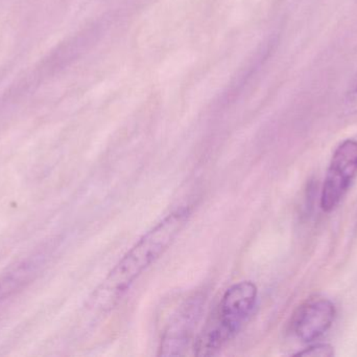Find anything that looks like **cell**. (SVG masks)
<instances>
[{
    "mask_svg": "<svg viewBox=\"0 0 357 357\" xmlns=\"http://www.w3.org/2000/svg\"><path fill=\"white\" fill-rule=\"evenodd\" d=\"M356 177L357 140L348 138L337 147L327 169L320 199L325 213L339 207Z\"/></svg>",
    "mask_w": 357,
    "mask_h": 357,
    "instance_id": "obj_3",
    "label": "cell"
},
{
    "mask_svg": "<svg viewBox=\"0 0 357 357\" xmlns=\"http://www.w3.org/2000/svg\"><path fill=\"white\" fill-rule=\"evenodd\" d=\"M190 215L188 207H180L146 232L123 255L94 291L92 307L100 312L112 310L135 281L175 242Z\"/></svg>",
    "mask_w": 357,
    "mask_h": 357,
    "instance_id": "obj_1",
    "label": "cell"
},
{
    "mask_svg": "<svg viewBox=\"0 0 357 357\" xmlns=\"http://www.w3.org/2000/svg\"><path fill=\"white\" fill-rule=\"evenodd\" d=\"M337 308L331 300L314 298L298 307L291 321V331L302 343H312L333 327Z\"/></svg>",
    "mask_w": 357,
    "mask_h": 357,
    "instance_id": "obj_5",
    "label": "cell"
},
{
    "mask_svg": "<svg viewBox=\"0 0 357 357\" xmlns=\"http://www.w3.org/2000/svg\"><path fill=\"white\" fill-rule=\"evenodd\" d=\"M344 108L348 115H357V75L346 92Z\"/></svg>",
    "mask_w": 357,
    "mask_h": 357,
    "instance_id": "obj_8",
    "label": "cell"
},
{
    "mask_svg": "<svg viewBox=\"0 0 357 357\" xmlns=\"http://www.w3.org/2000/svg\"><path fill=\"white\" fill-rule=\"evenodd\" d=\"M257 303L258 289L252 281H243L227 289L195 340V356L208 357L220 354L241 333Z\"/></svg>",
    "mask_w": 357,
    "mask_h": 357,
    "instance_id": "obj_2",
    "label": "cell"
},
{
    "mask_svg": "<svg viewBox=\"0 0 357 357\" xmlns=\"http://www.w3.org/2000/svg\"><path fill=\"white\" fill-rule=\"evenodd\" d=\"M295 356L302 357H333L335 356V348L328 344H317L298 352Z\"/></svg>",
    "mask_w": 357,
    "mask_h": 357,
    "instance_id": "obj_7",
    "label": "cell"
},
{
    "mask_svg": "<svg viewBox=\"0 0 357 357\" xmlns=\"http://www.w3.org/2000/svg\"><path fill=\"white\" fill-rule=\"evenodd\" d=\"M50 247L42 245L0 276V303L10 299L29 286L43 272L50 258Z\"/></svg>",
    "mask_w": 357,
    "mask_h": 357,
    "instance_id": "obj_6",
    "label": "cell"
},
{
    "mask_svg": "<svg viewBox=\"0 0 357 357\" xmlns=\"http://www.w3.org/2000/svg\"><path fill=\"white\" fill-rule=\"evenodd\" d=\"M204 306L205 297L202 293H195L178 306L161 337L158 356H178L184 354L195 335Z\"/></svg>",
    "mask_w": 357,
    "mask_h": 357,
    "instance_id": "obj_4",
    "label": "cell"
}]
</instances>
